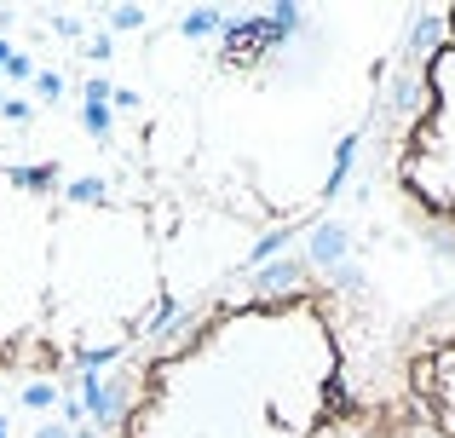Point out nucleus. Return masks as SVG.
Returning a JSON list of instances; mask_svg holds the SVG:
<instances>
[{"mask_svg": "<svg viewBox=\"0 0 455 438\" xmlns=\"http://www.w3.org/2000/svg\"><path fill=\"white\" fill-rule=\"evenodd\" d=\"M392 323L357 266H248L116 370L99 438H375Z\"/></svg>", "mask_w": 455, "mask_h": 438, "instance_id": "nucleus-1", "label": "nucleus"}, {"mask_svg": "<svg viewBox=\"0 0 455 438\" xmlns=\"http://www.w3.org/2000/svg\"><path fill=\"white\" fill-rule=\"evenodd\" d=\"M375 438H455V294H438L392 323Z\"/></svg>", "mask_w": 455, "mask_h": 438, "instance_id": "nucleus-3", "label": "nucleus"}, {"mask_svg": "<svg viewBox=\"0 0 455 438\" xmlns=\"http://www.w3.org/2000/svg\"><path fill=\"white\" fill-rule=\"evenodd\" d=\"M369 179L433 254L455 259V6L403 41L369 127Z\"/></svg>", "mask_w": 455, "mask_h": 438, "instance_id": "nucleus-2", "label": "nucleus"}]
</instances>
